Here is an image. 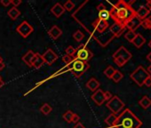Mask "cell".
<instances>
[{
    "mask_svg": "<svg viewBox=\"0 0 151 128\" xmlns=\"http://www.w3.org/2000/svg\"><path fill=\"white\" fill-rule=\"evenodd\" d=\"M0 4H1L4 7H8L11 5V0H1V1H0Z\"/></svg>",
    "mask_w": 151,
    "mask_h": 128,
    "instance_id": "obj_38",
    "label": "cell"
},
{
    "mask_svg": "<svg viewBox=\"0 0 151 128\" xmlns=\"http://www.w3.org/2000/svg\"><path fill=\"white\" fill-rule=\"evenodd\" d=\"M73 115H74V113L72 111H71V110H68V111H66L62 115V118L65 120L67 123H71V120H72Z\"/></svg>",
    "mask_w": 151,
    "mask_h": 128,
    "instance_id": "obj_30",
    "label": "cell"
},
{
    "mask_svg": "<svg viewBox=\"0 0 151 128\" xmlns=\"http://www.w3.org/2000/svg\"><path fill=\"white\" fill-rule=\"evenodd\" d=\"M139 104L141 108H143L144 109H147L148 108H149L151 106V99L149 97L145 95L139 101Z\"/></svg>",
    "mask_w": 151,
    "mask_h": 128,
    "instance_id": "obj_21",
    "label": "cell"
},
{
    "mask_svg": "<svg viewBox=\"0 0 151 128\" xmlns=\"http://www.w3.org/2000/svg\"><path fill=\"white\" fill-rule=\"evenodd\" d=\"M34 31L33 27L28 23L27 21H22L21 23L16 28V31L23 37V38H27Z\"/></svg>",
    "mask_w": 151,
    "mask_h": 128,
    "instance_id": "obj_7",
    "label": "cell"
},
{
    "mask_svg": "<svg viewBox=\"0 0 151 128\" xmlns=\"http://www.w3.org/2000/svg\"><path fill=\"white\" fill-rule=\"evenodd\" d=\"M74 59H75L74 56H69V55L65 54L62 57V62L65 63L66 65H68V64H70L71 62H72L74 61Z\"/></svg>",
    "mask_w": 151,
    "mask_h": 128,
    "instance_id": "obj_34",
    "label": "cell"
},
{
    "mask_svg": "<svg viewBox=\"0 0 151 128\" xmlns=\"http://www.w3.org/2000/svg\"><path fill=\"white\" fill-rule=\"evenodd\" d=\"M147 60L149 62H151V52H149V54L147 55Z\"/></svg>",
    "mask_w": 151,
    "mask_h": 128,
    "instance_id": "obj_46",
    "label": "cell"
},
{
    "mask_svg": "<svg viewBox=\"0 0 151 128\" xmlns=\"http://www.w3.org/2000/svg\"><path fill=\"white\" fill-rule=\"evenodd\" d=\"M106 107L109 109L113 113V114L117 115L124 109L125 103L123 102V101H122L118 96L115 95L107 102Z\"/></svg>",
    "mask_w": 151,
    "mask_h": 128,
    "instance_id": "obj_6",
    "label": "cell"
},
{
    "mask_svg": "<svg viewBox=\"0 0 151 128\" xmlns=\"http://www.w3.org/2000/svg\"><path fill=\"white\" fill-rule=\"evenodd\" d=\"M45 64V61L44 59H43L42 55L39 54V52H37V54H35L33 60H32V67H34L35 69H40V68Z\"/></svg>",
    "mask_w": 151,
    "mask_h": 128,
    "instance_id": "obj_16",
    "label": "cell"
},
{
    "mask_svg": "<svg viewBox=\"0 0 151 128\" xmlns=\"http://www.w3.org/2000/svg\"><path fill=\"white\" fill-rule=\"evenodd\" d=\"M5 86V82L1 79V80H0V88H1V87H3Z\"/></svg>",
    "mask_w": 151,
    "mask_h": 128,
    "instance_id": "obj_47",
    "label": "cell"
},
{
    "mask_svg": "<svg viewBox=\"0 0 151 128\" xmlns=\"http://www.w3.org/2000/svg\"><path fill=\"white\" fill-rule=\"evenodd\" d=\"M140 24H141V21L136 16H133L130 20H128L124 25L125 29H127L128 31H135L139 27H140Z\"/></svg>",
    "mask_w": 151,
    "mask_h": 128,
    "instance_id": "obj_11",
    "label": "cell"
},
{
    "mask_svg": "<svg viewBox=\"0 0 151 128\" xmlns=\"http://www.w3.org/2000/svg\"><path fill=\"white\" fill-rule=\"evenodd\" d=\"M92 100L94 101L98 106H102L105 101V98H104V92L102 89H98L97 91H95L91 96Z\"/></svg>",
    "mask_w": 151,
    "mask_h": 128,
    "instance_id": "obj_13",
    "label": "cell"
},
{
    "mask_svg": "<svg viewBox=\"0 0 151 128\" xmlns=\"http://www.w3.org/2000/svg\"><path fill=\"white\" fill-rule=\"evenodd\" d=\"M145 43H146V39H145L144 36H142L141 34H140V33L136 34L135 38H134L133 41V44H134L135 47L140 48V47H142L143 46H144Z\"/></svg>",
    "mask_w": 151,
    "mask_h": 128,
    "instance_id": "obj_19",
    "label": "cell"
},
{
    "mask_svg": "<svg viewBox=\"0 0 151 128\" xmlns=\"http://www.w3.org/2000/svg\"><path fill=\"white\" fill-rule=\"evenodd\" d=\"M115 71H116V70H115L112 66H109V67H107V69L103 71V73H104V75H105V76H106L107 78H110V79H111L112 76H113L114 73H115Z\"/></svg>",
    "mask_w": 151,
    "mask_h": 128,
    "instance_id": "obj_28",
    "label": "cell"
},
{
    "mask_svg": "<svg viewBox=\"0 0 151 128\" xmlns=\"http://www.w3.org/2000/svg\"><path fill=\"white\" fill-rule=\"evenodd\" d=\"M148 76V73L142 66H138L136 70L130 74L131 79L133 80L139 86H142L144 85V82Z\"/></svg>",
    "mask_w": 151,
    "mask_h": 128,
    "instance_id": "obj_3",
    "label": "cell"
},
{
    "mask_svg": "<svg viewBox=\"0 0 151 128\" xmlns=\"http://www.w3.org/2000/svg\"><path fill=\"white\" fill-rule=\"evenodd\" d=\"M34 55H35V52L32 50H30V51H28L26 54L22 56L21 60H22V62H24L25 64H27L28 66L32 67L31 63H32V60H33Z\"/></svg>",
    "mask_w": 151,
    "mask_h": 128,
    "instance_id": "obj_20",
    "label": "cell"
},
{
    "mask_svg": "<svg viewBox=\"0 0 151 128\" xmlns=\"http://www.w3.org/2000/svg\"><path fill=\"white\" fill-rule=\"evenodd\" d=\"M114 62L116 63L118 67H124L127 63V62L125 61V60L123 59V58H121V57L115 58L114 59Z\"/></svg>",
    "mask_w": 151,
    "mask_h": 128,
    "instance_id": "obj_32",
    "label": "cell"
},
{
    "mask_svg": "<svg viewBox=\"0 0 151 128\" xmlns=\"http://www.w3.org/2000/svg\"><path fill=\"white\" fill-rule=\"evenodd\" d=\"M79 121H80V117H79L77 114H75V113H74V115H73V117H72V120H71V122L75 123V124H77Z\"/></svg>",
    "mask_w": 151,
    "mask_h": 128,
    "instance_id": "obj_37",
    "label": "cell"
},
{
    "mask_svg": "<svg viewBox=\"0 0 151 128\" xmlns=\"http://www.w3.org/2000/svg\"><path fill=\"white\" fill-rule=\"evenodd\" d=\"M52 110H53V108L51 107V105H49L48 103H45L44 105H42L40 108V112L45 116L49 115L50 113L52 112Z\"/></svg>",
    "mask_w": 151,
    "mask_h": 128,
    "instance_id": "obj_25",
    "label": "cell"
},
{
    "mask_svg": "<svg viewBox=\"0 0 151 128\" xmlns=\"http://www.w3.org/2000/svg\"><path fill=\"white\" fill-rule=\"evenodd\" d=\"M3 62V58L0 56V62Z\"/></svg>",
    "mask_w": 151,
    "mask_h": 128,
    "instance_id": "obj_49",
    "label": "cell"
},
{
    "mask_svg": "<svg viewBox=\"0 0 151 128\" xmlns=\"http://www.w3.org/2000/svg\"><path fill=\"white\" fill-rule=\"evenodd\" d=\"M90 68V65L88 62H84L82 61L76 60V58L74 59V61L71 62V72L73 73V75L76 78H80L82 75L87 70Z\"/></svg>",
    "mask_w": 151,
    "mask_h": 128,
    "instance_id": "obj_5",
    "label": "cell"
},
{
    "mask_svg": "<svg viewBox=\"0 0 151 128\" xmlns=\"http://www.w3.org/2000/svg\"><path fill=\"white\" fill-rule=\"evenodd\" d=\"M124 78L123 73H122L121 71H119V70H116V71H115V73H114V75L112 76L111 79L115 83H118V82H120L122 80V78Z\"/></svg>",
    "mask_w": 151,
    "mask_h": 128,
    "instance_id": "obj_26",
    "label": "cell"
},
{
    "mask_svg": "<svg viewBox=\"0 0 151 128\" xmlns=\"http://www.w3.org/2000/svg\"><path fill=\"white\" fill-rule=\"evenodd\" d=\"M117 117V115H115V114H113V113H112V114L109 115V116H107V117H106V119H105V123L109 126V128H113L115 123H116Z\"/></svg>",
    "mask_w": 151,
    "mask_h": 128,
    "instance_id": "obj_23",
    "label": "cell"
},
{
    "mask_svg": "<svg viewBox=\"0 0 151 128\" xmlns=\"http://www.w3.org/2000/svg\"><path fill=\"white\" fill-rule=\"evenodd\" d=\"M7 14H8V16L12 20H16L20 15V12L16 8V7H12L8 11V13H7Z\"/></svg>",
    "mask_w": 151,
    "mask_h": 128,
    "instance_id": "obj_24",
    "label": "cell"
},
{
    "mask_svg": "<svg viewBox=\"0 0 151 128\" xmlns=\"http://www.w3.org/2000/svg\"><path fill=\"white\" fill-rule=\"evenodd\" d=\"M103 9H106V8H105V5H104L102 3H100V5H98V6H97V10H98V12L102 11V10H103Z\"/></svg>",
    "mask_w": 151,
    "mask_h": 128,
    "instance_id": "obj_42",
    "label": "cell"
},
{
    "mask_svg": "<svg viewBox=\"0 0 151 128\" xmlns=\"http://www.w3.org/2000/svg\"><path fill=\"white\" fill-rule=\"evenodd\" d=\"M136 36V33L135 31H128L125 34V38L129 41L130 43H133V39L135 38Z\"/></svg>",
    "mask_w": 151,
    "mask_h": 128,
    "instance_id": "obj_29",
    "label": "cell"
},
{
    "mask_svg": "<svg viewBox=\"0 0 151 128\" xmlns=\"http://www.w3.org/2000/svg\"><path fill=\"white\" fill-rule=\"evenodd\" d=\"M74 128H85V127H84V125H83L82 123H80V122H78L77 124H76V125H75Z\"/></svg>",
    "mask_w": 151,
    "mask_h": 128,
    "instance_id": "obj_43",
    "label": "cell"
},
{
    "mask_svg": "<svg viewBox=\"0 0 151 128\" xmlns=\"http://www.w3.org/2000/svg\"><path fill=\"white\" fill-rule=\"evenodd\" d=\"M148 46H149V48L151 49V40L148 43Z\"/></svg>",
    "mask_w": 151,
    "mask_h": 128,
    "instance_id": "obj_48",
    "label": "cell"
},
{
    "mask_svg": "<svg viewBox=\"0 0 151 128\" xmlns=\"http://www.w3.org/2000/svg\"><path fill=\"white\" fill-rule=\"evenodd\" d=\"M63 7L65 8V10L70 12V11H72L74 8H75V4L72 2V1H70V0H69V1H67L65 4H64Z\"/></svg>",
    "mask_w": 151,
    "mask_h": 128,
    "instance_id": "obj_33",
    "label": "cell"
},
{
    "mask_svg": "<svg viewBox=\"0 0 151 128\" xmlns=\"http://www.w3.org/2000/svg\"><path fill=\"white\" fill-rule=\"evenodd\" d=\"M65 52H66V54H67V55L74 56V55L76 54V48H74L72 46H69L66 48Z\"/></svg>",
    "mask_w": 151,
    "mask_h": 128,
    "instance_id": "obj_35",
    "label": "cell"
},
{
    "mask_svg": "<svg viewBox=\"0 0 151 128\" xmlns=\"http://www.w3.org/2000/svg\"><path fill=\"white\" fill-rule=\"evenodd\" d=\"M43 59H44L45 63L47 65H52L57 59H58V55H57L55 52H53V49L49 48L45 51V52L42 55Z\"/></svg>",
    "mask_w": 151,
    "mask_h": 128,
    "instance_id": "obj_10",
    "label": "cell"
},
{
    "mask_svg": "<svg viewBox=\"0 0 151 128\" xmlns=\"http://www.w3.org/2000/svg\"><path fill=\"white\" fill-rule=\"evenodd\" d=\"M73 37L76 42H81L84 38V34L81 31H76L73 34Z\"/></svg>",
    "mask_w": 151,
    "mask_h": 128,
    "instance_id": "obj_31",
    "label": "cell"
},
{
    "mask_svg": "<svg viewBox=\"0 0 151 128\" xmlns=\"http://www.w3.org/2000/svg\"><path fill=\"white\" fill-rule=\"evenodd\" d=\"M92 26L94 28V29L99 32V33H103L105 32L107 29H109V22L107 21H104L100 19H96L94 21L92 22Z\"/></svg>",
    "mask_w": 151,
    "mask_h": 128,
    "instance_id": "obj_12",
    "label": "cell"
},
{
    "mask_svg": "<svg viewBox=\"0 0 151 128\" xmlns=\"http://www.w3.org/2000/svg\"><path fill=\"white\" fill-rule=\"evenodd\" d=\"M141 27H143L145 29H151V16H148L146 19L141 21Z\"/></svg>",
    "mask_w": 151,
    "mask_h": 128,
    "instance_id": "obj_27",
    "label": "cell"
},
{
    "mask_svg": "<svg viewBox=\"0 0 151 128\" xmlns=\"http://www.w3.org/2000/svg\"><path fill=\"white\" fill-rule=\"evenodd\" d=\"M98 19L104 21H107L110 19V13L109 10L107 9H103L102 11H100L98 13Z\"/></svg>",
    "mask_w": 151,
    "mask_h": 128,
    "instance_id": "obj_22",
    "label": "cell"
},
{
    "mask_svg": "<svg viewBox=\"0 0 151 128\" xmlns=\"http://www.w3.org/2000/svg\"><path fill=\"white\" fill-rule=\"evenodd\" d=\"M86 87H87L90 91L93 92L94 93L95 91H97V90L99 89L100 84V82L95 78H92L88 80V82L86 83Z\"/></svg>",
    "mask_w": 151,
    "mask_h": 128,
    "instance_id": "obj_18",
    "label": "cell"
},
{
    "mask_svg": "<svg viewBox=\"0 0 151 128\" xmlns=\"http://www.w3.org/2000/svg\"><path fill=\"white\" fill-rule=\"evenodd\" d=\"M117 57H121L125 59L126 62L130 61L131 58H132V54L130 52H129L125 46H120L116 52L113 54V59L115 58H117Z\"/></svg>",
    "mask_w": 151,
    "mask_h": 128,
    "instance_id": "obj_9",
    "label": "cell"
},
{
    "mask_svg": "<svg viewBox=\"0 0 151 128\" xmlns=\"http://www.w3.org/2000/svg\"><path fill=\"white\" fill-rule=\"evenodd\" d=\"M144 85L147 86V87H150L151 86V76H148L147 78V79L145 80L144 82Z\"/></svg>",
    "mask_w": 151,
    "mask_h": 128,
    "instance_id": "obj_40",
    "label": "cell"
},
{
    "mask_svg": "<svg viewBox=\"0 0 151 128\" xmlns=\"http://www.w3.org/2000/svg\"><path fill=\"white\" fill-rule=\"evenodd\" d=\"M112 97H113V95H112V94H111L109 91H106V92H104V98H105V101H109Z\"/></svg>",
    "mask_w": 151,
    "mask_h": 128,
    "instance_id": "obj_36",
    "label": "cell"
},
{
    "mask_svg": "<svg viewBox=\"0 0 151 128\" xmlns=\"http://www.w3.org/2000/svg\"><path fill=\"white\" fill-rule=\"evenodd\" d=\"M21 3L20 0H11V5H13V7H16L17 8V6H19Z\"/></svg>",
    "mask_w": 151,
    "mask_h": 128,
    "instance_id": "obj_39",
    "label": "cell"
},
{
    "mask_svg": "<svg viewBox=\"0 0 151 128\" xmlns=\"http://www.w3.org/2000/svg\"><path fill=\"white\" fill-rule=\"evenodd\" d=\"M5 64L4 62H0V70H3L5 69Z\"/></svg>",
    "mask_w": 151,
    "mask_h": 128,
    "instance_id": "obj_44",
    "label": "cell"
},
{
    "mask_svg": "<svg viewBox=\"0 0 151 128\" xmlns=\"http://www.w3.org/2000/svg\"><path fill=\"white\" fill-rule=\"evenodd\" d=\"M93 57V54L92 51L86 46V44H81L80 46L76 48V56L75 58L79 61L84 62H88Z\"/></svg>",
    "mask_w": 151,
    "mask_h": 128,
    "instance_id": "obj_4",
    "label": "cell"
},
{
    "mask_svg": "<svg viewBox=\"0 0 151 128\" xmlns=\"http://www.w3.org/2000/svg\"><path fill=\"white\" fill-rule=\"evenodd\" d=\"M125 31V27L124 24L119 23V22H114L109 27V31L113 35V36L119 37Z\"/></svg>",
    "mask_w": 151,
    "mask_h": 128,
    "instance_id": "obj_8",
    "label": "cell"
},
{
    "mask_svg": "<svg viewBox=\"0 0 151 128\" xmlns=\"http://www.w3.org/2000/svg\"><path fill=\"white\" fill-rule=\"evenodd\" d=\"M48 35H49L50 37H51V38H53V40H56V39H58L59 37L62 35V31L58 26L53 25L48 31Z\"/></svg>",
    "mask_w": 151,
    "mask_h": 128,
    "instance_id": "obj_15",
    "label": "cell"
},
{
    "mask_svg": "<svg viewBox=\"0 0 151 128\" xmlns=\"http://www.w3.org/2000/svg\"><path fill=\"white\" fill-rule=\"evenodd\" d=\"M109 13L110 17L115 22H119L122 24H125L128 20L135 16V10L123 0L113 5Z\"/></svg>",
    "mask_w": 151,
    "mask_h": 128,
    "instance_id": "obj_1",
    "label": "cell"
},
{
    "mask_svg": "<svg viewBox=\"0 0 151 128\" xmlns=\"http://www.w3.org/2000/svg\"><path fill=\"white\" fill-rule=\"evenodd\" d=\"M146 8L150 12L151 11V0H148V1L146 2V5H145Z\"/></svg>",
    "mask_w": 151,
    "mask_h": 128,
    "instance_id": "obj_41",
    "label": "cell"
},
{
    "mask_svg": "<svg viewBox=\"0 0 151 128\" xmlns=\"http://www.w3.org/2000/svg\"><path fill=\"white\" fill-rule=\"evenodd\" d=\"M65 11H66L65 8H64L63 5L60 3H56L51 8V13L57 18L61 17L62 14L65 13Z\"/></svg>",
    "mask_w": 151,
    "mask_h": 128,
    "instance_id": "obj_14",
    "label": "cell"
},
{
    "mask_svg": "<svg viewBox=\"0 0 151 128\" xmlns=\"http://www.w3.org/2000/svg\"><path fill=\"white\" fill-rule=\"evenodd\" d=\"M1 79H2V78H1V77H0V80H1Z\"/></svg>",
    "mask_w": 151,
    "mask_h": 128,
    "instance_id": "obj_50",
    "label": "cell"
},
{
    "mask_svg": "<svg viewBox=\"0 0 151 128\" xmlns=\"http://www.w3.org/2000/svg\"><path fill=\"white\" fill-rule=\"evenodd\" d=\"M142 121L129 109H125L117 116L113 128H140Z\"/></svg>",
    "mask_w": 151,
    "mask_h": 128,
    "instance_id": "obj_2",
    "label": "cell"
},
{
    "mask_svg": "<svg viewBox=\"0 0 151 128\" xmlns=\"http://www.w3.org/2000/svg\"><path fill=\"white\" fill-rule=\"evenodd\" d=\"M149 13L150 12L146 8L145 5H141L140 7H139V9L137 11H135V16L139 18L140 21H143L148 16Z\"/></svg>",
    "mask_w": 151,
    "mask_h": 128,
    "instance_id": "obj_17",
    "label": "cell"
},
{
    "mask_svg": "<svg viewBox=\"0 0 151 128\" xmlns=\"http://www.w3.org/2000/svg\"><path fill=\"white\" fill-rule=\"evenodd\" d=\"M146 70H147V72L148 73L149 76H151V65H149V66L148 67V69H147Z\"/></svg>",
    "mask_w": 151,
    "mask_h": 128,
    "instance_id": "obj_45",
    "label": "cell"
}]
</instances>
